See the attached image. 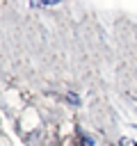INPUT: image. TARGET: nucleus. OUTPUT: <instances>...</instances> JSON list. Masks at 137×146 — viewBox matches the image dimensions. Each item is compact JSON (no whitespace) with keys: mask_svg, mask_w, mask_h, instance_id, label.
Masks as SVG:
<instances>
[{"mask_svg":"<svg viewBox=\"0 0 137 146\" xmlns=\"http://www.w3.org/2000/svg\"><path fill=\"white\" fill-rule=\"evenodd\" d=\"M78 141H80V146H94V139L87 137L84 130H78Z\"/></svg>","mask_w":137,"mask_h":146,"instance_id":"f257e3e1","label":"nucleus"},{"mask_svg":"<svg viewBox=\"0 0 137 146\" xmlns=\"http://www.w3.org/2000/svg\"><path fill=\"white\" fill-rule=\"evenodd\" d=\"M121 146H135V144H130L128 139H121Z\"/></svg>","mask_w":137,"mask_h":146,"instance_id":"f03ea898","label":"nucleus"}]
</instances>
